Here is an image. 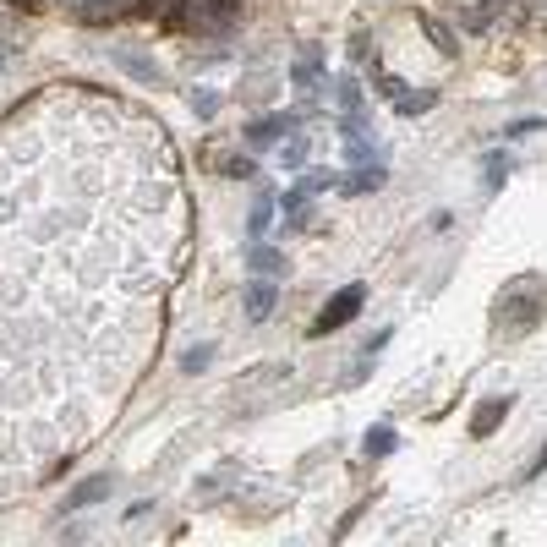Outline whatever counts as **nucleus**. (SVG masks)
Returning <instances> with one entry per match:
<instances>
[{
  "label": "nucleus",
  "mask_w": 547,
  "mask_h": 547,
  "mask_svg": "<svg viewBox=\"0 0 547 547\" xmlns=\"http://www.w3.org/2000/svg\"><path fill=\"white\" fill-rule=\"evenodd\" d=\"M181 225L165 137L115 99L55 93L0 132V493L55 471L148 356Z\"/></svg>",
  "instance_id": "obj_1"
},
{
  "label": "nucleus",
  "mask_w": 547,
  "mask_h": 547,
  "mask_svg": "<svg viewBox=\"0 0 547 547\" xmlns=\"http://www.w3.org/2000/svg\"><path fill=\"white\" fill-rule=\"evenodd\" d=\"M362 301H367V290H362V285H345V290H334V296H329V307H323L318 318H312V334H334L340 323H351L356 312H362Z\"/></svg>",
  "instance_id": "obj_2"
},
{
  "label": "nucleus",
  "mask_w": 547,
  "mask_h": 547,
  "mask_svg": "<svg viewBox=\"0 0 547 547\" xmlns=\"http://www.w3.org/2000/svg\"><path fill=\"white\" fill-rule=\"evenodd\" d=\"M225 11H230V0H181L176 22H181V28H192V33H219L230 22Z\"/></svg>",
  "instance_id": "obj_3"
},
{
  "label": "nucleus",
  "mask_w": 547,
  "mask_h": 547,
  "mask_svg": "<svg viewBox=\"0 0 547 547\" xmlns=\"http://www.w3.org/2000/svg\"><path fill=\"white\" fill-rule=\"evenodd\" d=\"M274 307H279V285H274L269 274H263L258 285L247 290V318H252V323H263V318H269Z\"/></svg>",
  "instance_id": "obj_4"
},
{
  "label": "nucleus",
  "mask_w": 547,
  "mask_h": 547,
  "mask_svg": "<svg viewBox=\"0 0 547 547\" xmlns=\"http://www.w3.org/2000/svg\"><path fill=\"white\" fill-rule=\"evenodd\" d=\"M329 186H334V176H329V170H307V176H301L296 186H290V197H285V203H290V208H301L312 192H329Z\"/></svg>",
  "instance_id": "obj_5"
},
{
  "label": "nucleus",
  "mask_w": 547,
  "mask_h": 547,
  "mask_svg": "<svg viewBox=\"0 0 547 547\" xmlns=\"http://www.w3.org/2000/svg\"><path fill=\"white\" fill-rule=\"evenodd\" d=\"M110 476H93V482H83V487H72V498H66V509H88V504H99L104 493H110Z\"/></svg>",
  "instance_id": "obj_6"
},
{
  "label": "nucleus",
  "mask_w": 547,
  "mask_h": 547,
  "mask_svg": "<svg viewBox=\"0 0 547 547\" xmlns=\"http://www.w3.org/2000/svg\"><path fill=\"white\" fill-rule=\"evenodd\" d=\"M121 66H126V72L137 77V83H148V88H165V77L154 72V61H148V55H132V50H121Z\"/></svg>",
  "instance_id": "obj_7"
},
{
  "label": "nucleus",
  "mask_w": 547,
  "mask_h": 547,
  "mask_svg": "<svg viewBox=\"0 0 547 547\" xmlns=\"http://www.w3.org/2000/svg\"><path fill=\"white\" fill-rule=\"evenodd\" d=\"M345 159H351V165H367V159H378V143H372V132H345Z\"/></svg>",
  "instance_id": "obj_8"
},
{
  "label": "nucleus",
  "mask_w": 547,
  "mask_h": 547,
  "mask_svg": "<svg viewBox=\"0 0 547 547\" xmlns=\"http://www.w3.org/2000/svg\"><path fill=\"white\" fill-rule=\"evenodd\" d=\"M274 208H279V203H274V192H263L258 203H252V214H247V230H252V236H258V241H263V230L274 225Z\"/></svg>",
  "instance_id": "obj_9"
},
{
  "label": "nucleus",
  "mask_w": 547,
  "mask_h": 547,
  "mask_svg": "<svg viewBox=\"0 0 547 547\" xmlns=\"http://www.w3.org/2000/svg\"><path fill=\"white\" fill-rule=\"evenodd\" d=\"M247 263H252V269H258V274H269V279H279V274H285V258H279L274 247H263V241H258V247L247 252Z\"/></svg>",
  "instance_id": "obj_10"
},
{
  "label": "nucleus",
  "mask_w": 547,
  "mask_h": 547,
  "mask_svg": "<svg viewBox=\"0 0 547 547\" xmlns=\"http://www.w3.org/2000/svg\"><path fill=\"white\" fill-rule=\"evenodd\" d=\"M279 132H290V115H274V121H252V126H247V143H274Z\"/></svg>",
  "instance_id": "obj_11"
},
{
  "label": "nucleus",
  "mask_w": 547,
  "mask_h": 547,
  "mask_svg": "<svg viewBox=\"0 0 547 547\" xmlns=\"http://www.w3.org/2000/svg\"><path fill=\"white\" fill-rule=\"evenodd\" d=\"M394 110H400V115H427V110H433V93H411V88H400V93H394Z\"/></svg>",
  "instance_id": "obj_12"
},
{
  "label": "nucleus",
  "mask_w": 547,
  "mask_h": 547,
  "mask_svg": "<svg viewBox=\"0 0 547 547\" xmlns=\"http://www.w3.org/2000/svg\"><path fill=\"white\" fill-rule=\"evenodd\" d=\"M394 444H400V438H394V427H372V433L362 438V449H367L372 460H378V455H394Z\"/></svg>",
  "instance_id": "obj_13"
},
{
  "label": "nucleus",
  "mask_w": 547,
  "mask_h": 547,
  "mask_svg": "<svg viewBox=\"0 0 547 547\" xmlns=\"http://www.w3.org/2000/svg\"><path fill=\"white\" fill-rule=\"evenodd\" d=\"M290 77H296L301 88H318V83H323V72H318V50H312V55H301V61H296V72H290Z\"/></svg>",
  "instance_id": "obj_14"
},
{
  "label": "nucleus",
  "mask_w": 547,
  "mask_h": 547,
  "mask_svg": "<svg viewBox=\"0 0 547 547\" xmlns=\"http://www.w3.org/2000/svg\"><path fill=\"white\" fill-rule=\"evenodd\" d=\"M504 411H509V400H487L482 411H476V422H471V427H476V433H493V427H498V416H504Z\"/></svg>",
  "instance_id": "obj_15"
},
{
  "label": "nucleus",
  "mask_w": 547,
  "mask_h": 547,
  "mask_svg": "<svg viewBox=\"0 0 547 547\" xmlns=\"http://www.w3.org/2000/svg\"><path fill=\"white\" fill-rule=\"evenodd\" d=\"M504 176H509V154L498 148V154H487V192H498V186H504Z\"/></svg>",
  "instance_id": "obj_16"
},
{
  "label": "nucleus",
  "mask_w": 547,
  "mask_h": 547,
  "mask_svg": "<svg viewBox=\"0 0 547 547\" xmlns=\"http://www.w3.org/2000/svg\"><path fill=\"white\" fill-rule=\"evenodd\" d=\"M378 186H383V170H362V176L345 181V197H356V192H378Z\"/></svg>",
  "instance_id": "obj_17"
},
{
  "label": "nucleus",
  "mask_w": 547,
  "mask_h": 547,
  "mask_svg": "<svg viewBox=\"0 0 547 547\" xmlns=\"http://www.w3.org/2000/svg\"><path fill=\"white\" fill-rule=\"evenodd\" d=\"M208 362H214V345H192V351L181 356V372H203Z\"/></svg>",
  "instance_id": "obj_18"
},
{
  "label": "nucleus",
  "mask_w": 547,
  "mask_h": 547,
  "mask_svg": "<svg viewBox=\"0 0 547 547\" xmlns=\"http://www.w3.org/2000/svg\"><path fill=\"white\" fill-rule=\"evenodd\" d=\"M192 110L203 115V121H208V115H219V93L214 88H192Z\"/></svg>",
  "instance_id": "obj_19"
},
{
  "label": "nucleus",
  "mask_w": 547,
  "mask_h": 547,
  "mask_svg": "<svg viewBox=\"0 0 547 547\" xmlns=\"http://www.w3.org/2000/svg\"><path fill=\"white\" fill-rule=\"evenodd\" d=\"M279 159H285L290 170H301V165H307V143H301V137H290V143L279 148Z\"/></svg>",
  "instance_id": "obj_20"
},
{
  "label": "nucleus",
  "mask_w": 547,
  "mask_h": 547,
  "mask_svg": "<svg viewBox=\"0 0 547 547\" xmlns=\"http://www.w3.org/2000/svg\"><path fill=\"white\" fill-rule=\"evenodd\" d=\"M427 33H433V44H438V50H449V55L460 50V44H455V33H449L444 22H427Z\"/></svg>",
  "instance_id": "obj_21"
},
{
  "label": "nucleus",
  "mask_w": 547,
  "mask_h": 547,
  "mask_svg": "<svg viewBox=\"0 0 547 547\" xmlns=\"http://www.w3.org/2000/svg\"><path fill=\"white\" fill-rule=\"evenodd\" d=\"M176 11H181V0H148V17H159V22L176 17Z\"/></svg>",
  "instance_id": "obj_22"
},
{
  "label": "nucleus",
  "mask_w": 547,
  "mask_h": 547,
  "mask_svg": "<svg viewBox=\"0 0 547 547\" xmlns=\"http://www.w3.org/2000/svg\"><path fill=\"white\" fill-rule=\"evenodd\" d=\"M115 11H132V17H148V0H110Z\"/></svg>",
  "instance_id": "obj_23"
},
{
  "label": "nucleus",
  "mask_w": 547,
  "mask_h": 547,
  "mask_svg": "<svg viewBox=\"0 0 547 547\" xmlns=\"http://www.w3.org/2000/svg\"><path fill=\"white\" fill-rule=\"evenodd\" d=\"M0 66H6V50H0Z\"/></svg>",
  "instance_id": "obj_24"
}]
</instances>
